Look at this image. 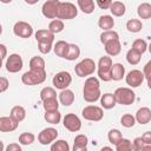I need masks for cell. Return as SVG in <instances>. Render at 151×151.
<instances>
[{
  "label": "cell",
  "instance_id": "cell-1",
  "mask_svg": "<svg viewBox=\"0 0 151 151\" xmlns=\"http://www.w3.org/2000/svg\"><path fill=\"white\" fill-rule=\"evenodd\" d=\"M100 83L97 77H88L84 83L83 97L87 103H96L100 98Z\"/></svg>",
  "mask_w": 151,
  "mask_h": 151
},
{
  "label": "cell",
  "instance_id": "cell-2",
  "mask_svg": "<svg viewBox=\"0 0 151 151\" xmlns=\"http://www.w3.org/2000/svg\"><path fill=\"white\" fill-rule=\"evenodd\" d=\"M46 80V71L45 70H29L21 76V81L24 85L34 86L40 85Z\"/></svg>",
  "mask_w": 151,
  "mask_h": 151
},
{
  "label": "cell",
  "instance_id": "cell-3",
  "mask_svg": "<svg viewBox=\"0 0 151 151\" xmlns=\"http://www.w3.org/2000/svg\"><path fill=\"white\" fill-rule=\"evenodd\" d=\"M78 15V8L76 7L74 4L65 1V2H59L58 5V11H57V18L60 20H71L74 19Z\"/></svg>",
  "mask_w": 151,
  "mask_h": 151
},
{
  "label": "cell",
  "instance_id": "cell-4",
  "mask_svg": "<svg viewBox=\"0 0 151 151\" xmlns=\"http://www.w3.org/2000/svg\"><path fill=\"white\" fill-rule=\"evenodd\" d=\"M113 96L116 103L120 105H131L136 100V93L131 87H118L114 91Z\"/></svg>",
  "mask_w": 151,
  "mask_h": 151
},
{
  "label": "cell",
  "instance_id": "cell-5",
  "mask_svg": "<svg viewBox=\"0 0 151 151\" xmlns=\"http://www.w3.org/2000/svg\"><path fill=\"white\" fill-rule=\"evenodd\" d=\"M96 68H97V64L94 63V60H92L91 58H85L74 66V72L78 77L84 78L93 74Z\"/></svg>",
  "mask_w": 151,
  "mask_h": 151
},
{
  "label": "cell",
  "instance_id": "cell-6",
  "mask_svg": "<svg viewBox=\"0 0 151 151\" xmlns=\"http://www.w3.org/2000/svg\"><path fill=\"white\" fill-rule=\"evenodd\" d=\"M112 59L109 55H104L100 57L98 64H97V73H98V78L103 81H110L111 80V76H110V71H111V66H112Z\"/></svg>",
  "mask_w": 151,
  "mask_h": 151
},
{
  "label": "cell",
  "instance_id": "cell-7",
  "mask_svg": "<svg viewBox=\"0 0 151 151\" xmlns=\"http://www.w3.org/2000/svg\"><path fill=\"white\" fill-rule=\"evenodd\" d=\"M83 118L90 122H99L104 117V111L103 107H99L97 105H87L81 111Z\"/></svg>",
  "mask_w": 151,
  "mask_h": 151
},
{
  "label": "cell",
  "instance_id": "cell-8",
  "mask_svg": "<svg viewBox=\"0 0 151 151\" xmlns=\"http://www.w3.org/2000/svg\"><path fill=\"white\" fill-rule=\"evenodd\" d=\"M72 83V76L70 74V72L67 71H60L58 72L53 79H52V84L57 90H64L67 88Z\"/></svg>",
  "mask_w": 151,
  "mask_h": 151
},
{
  "label": "cell",
  "instance_id": "cell-9",
  "mask_svg": "<svg viewBox=\"0 0 151 151\" xmlns=\"http://www.w3.org/2000/svg\"><path fill=\"white\" fill-rule=\"evenodd\" d=\"M24 66V60L20 54L18 53H12L9 57H7L6 60V70L9 73H17L19 72Z\"/></svg>",
  "mask_w": 151,
  "mask_h": 151
},
{
  "label": "cell",
  "instance_id": "cell-10",
  "mask_svg": "<svg viewBox=\"0 0 151 151\" xmlns=\"http://www.w3.org/2000/svg\"><path fill=\"white\" fill-rule=\"evenodd\" d=\"M64 127L71 132H78L81 129V120L80 118L74 113H67L63 118Z\"/></svg>",
  "mask_w": 151,
  "mask_h": 151
},
{
  "label": "cell",
  "instance_id": "cell-11",
  "mask_svg": "<svg viewBox=\"0 0 151 151\" xmlns=\"http://www.w3.org/2000/svg\"><path fill=\"white\" fill-rule=\"evenodd\" d=\"M144 74L140 70H131L126 76H125V81L131 88L139 87L143 81H144Z\"/></svg>",
  "mask_w": 151,
  "mask_h": 151
},
{
  "label": "cell",
  "instance_id": "cell-12",
  "mask_svg": "<svg viewBox=\"0 0 151 151\" xmlns=\"http://www.w3.org/2000/svg\"><path fill=\"white\" fill-rule=\"evenodd\" d=\"M13 33L19 38L27 39L33 34V28L26 21H17L13 26Z\"/></svg>",
  "mask_w": 151,
  "mask_h": 151
},
{
  "label": "cell",
  "instance_id": "cell-13",
  "mask_svg": "<svg viewBox=\"0 0 151 151\" xmlns=\"http://www.w3.org/2000/svg\"><path fill=\"white\" fill-rule=\"evenodd\" d=\"M58 137V131L54 127H46L41 130L38 134V142L41 145H48L53 143Z\"/></svg>",
  "mask_w": 151,
  "mask_h": 151
},
{
  "label": "cell",
  "instance_id": "cell-14",
  "mask_svg": "<svg viewBox=\"0 0 151 151\" xmlns=\"http://www.w3.org/2000/svg\"><path fill=\"white\" fill-rule=\"evenodd\" d=\"M59 2H60L59 0H47L46 2H44L42 7H41L42 15L47 19H55Z\"/></svg>",
  "mask_w": 151,
  "mask_h": 151
},
{
  "label": "cell",
  "instance_id": "cell-15",
  "mask_svg": "<svg viewBox=\"0 0 151 151\" xmlns=\"http://www.w3.org/2000/svg\"><path fill=\"white\" fill-rule=\"evenodd\" d=\"M104 47H105V52L110 57H116L122 51V44H120L119 39H114V40H110V41L105 42Z\"/></svg>",
  "mask_w": 151,
  "mask_h": 151
},
{
  "label": "cell",
  "instance_id": "cell-16",
  "mask_svg": "<svg viewBox=\"0 0 151 151\" xmlns=\"http://www.w3.org/2000/svg\"><path fill=\"white\" fill-rule=\"evenodd\" d=\"M134 119H136V123H139L140 125H145V124L150 123V120H151V110L146 106H143V107L138 109V111L136 112Z\"/></svg>",
  "mask_w": 151,
  "mask_h": 151
},
{
  "label": "cell",
  "instance_id": "cell-17",
  "mask_svg": "<svg viewBox=\"0 0 151 151\" xmlns=\"http://www.w3.org/2000/svg\"><path fill=\"white\" fill-rule=\"evenodd\" d=\"M19 123L11 117H0V132H12L18 129Z\"/></svg>",
  "mask_w": 151,
  "mask_h": 151
},
{
  "label": "cell",
  "instance_id": "cell-18",
  "mask_svg": "<svg viewBox=\"0 0 151 151\" xmlns=\"http://www.w3.org/2000/svg\"><path fill=\"white\" fill-rule=\"evenodd\" d=\"M110 76H111V80H114V81L122 80L125 77V67L120 63L112 64L111 71H110Z\"/></svg>",
  "mask_w": 151,
  "mask_h": 151
},
{
  "label": "cell",
  "instance_id": "cell-19",
  "mask_svg": "<svg viewBox=\"0 0 151 151\" xmlns=\"http://www.w3.org/2000/svg\"><path fill=\"white\" fill-rule=\"evenodd\" d=\"M74 101V93L73 91H71L68 87L61 90V92L59 93V103L64 106H70L72 105Z\"/></svg>",
  "mask_w": 151,
  "mask_h": 151
},
{
  "label": "cell",
  "instance_id": "cell-20",
  "mask_svg": "<svg viewBox=\"0 0 151 151\" xmlns=\"http://www.w3.org/2000/svg\"><path fill=\"white\" fill-rule=\"evenodd\" d=\"M98 26L103 29V31H107V29H112L114 27V19L112 15H100L98 19Z\"/></svg>",
  "mask_w": 151,
  "mask_h": 151
},
{
  "label": "cell",
  "instance_id": "cell-21",
  "mask_svg": "<svg viewBox=\"0 0 151 151\" xmlns=\"http://www.w3.org/2000/svg\"><path fill=\"white\" fill-rule=\"evenodd\" d=\"M87 136L86 134H77L73 143V151H86L87 149Z\"/></svg>",
  "mask_w": 151,
  "mask_h": 151
},
{
  "label": "cell",
  "instance_id": "cell-22",
  "mask_svg": "<svg viewBox=\"0 0 151 151\" xmlns=\"http://www.w3.org/2000/svg\"><path fill=\"white\" fill-rule=\"evenodd\" d=\"M100 104H101V107L105 109V110H111L116 106V99H114V96L113 93H104L100 96Z\"/></svg>",
  "mask_w": 151,
  "mask_h": 151
},
{
  "label": "cell",
  "instance_id": "cell-23",
  "mask_svg": "<svg viewBox=\"0 0 151 151\" xmlns=\"http://www.w3.org/2000/svg\"><path fill=\"white\" fill-rule=\"evenodd\" d=\"M109 9L113 17H123L126 12V6L122 1H112Z\"/></svg>",
  "mask_w": 151,
  "mask_h": 151
},
{
  "label": "cell",
  "instance_id": "cell-24",
  "mask_svg": "<svg viewBox=\"0 0 151 151\" xmlns=\"http://www.w3.org/2000/svg\"><path fill=\"white\" fill-rule=\"evenodd\" d=\"M35 39L38 42H53L54 34L48 29H38L35 32Z\"/></svg>",
  "mask_w": 151,
  "mask_h": 151
},
{
  "label": "cell",
  "instance_id": "cell-25",
  "mask_svg": "<svg viewBox=\"0 0 151 151\" xmlns=\"http://www.w3.org/2000/svg\"><path fill=\"white\" fill-rule=\"evenodd\" d=\"M9 117H11L13 120L20 123V122H22V120L25 119V117H26V110H25L22 106H20V105L13 106L12 110H11V112H9Z\"/></svg>",
  "mask_w": 151,
  "mask_h": 151
},
{
  "label": "cell",
  "instance_id": "cell-26",
  "mask_svg": "<svg viewBox=\"0 0 151 151\" xmlns=\"http://www.w3.org/2000/svg\"><path fill=\"white\" fill-rule=\"evenodd\" d=\"M79 57H80V48H79V46L76 45V44H68V47H67V51H66V54H65L64 59L73 61L76 59H78Z\"/></svg>",
  "mask_w": 151,
  "mask_h": 151
},
{
  "label": "cell",
  "instance_id": "cell-27",
  "mask_svg": "<svg viewBox=\"0 0 151 151\" xmlns=\"http://www.w3.org/2000/svg\"><path fill=\"white\" fill-rule=\"evenodd\" d=\"M44 119L47 123L52 124V125H57L61 120V113L59 112V110H55V111H45Z\"/></svg>",
  "mask_w": 151,
  "mask_h": 151
},
{
  "label": "cell",
  "instance_id": "cell-28",
  "mask_svg": "<svg viewBox=\"0 0 151 151\" xmlns=\"http://www.w3.org/2000/svg\"><path fill=\"white\" fill-rule=\"evenodd\" d=\"M79 9L85 14H91L94 11V0H77Z\"/></svg>",
  "mask_w": 151,
  "mask_h": 151
},
{
  "label": "cell",
  "instance_id": "cell-29",
  "mask_svg": "<svg viewBox=\"0 0 151 151\" xmlns=\"http://www.w3.org/2000/svg\"><path fill=\"white\" fill-rule=\"evenodd\" d=\"M137 13L140 19H150L151 18V5L149 2H142L137 8Z\"/></svg>",
  "mask_w": 151,
  "mask_h": 151
},
{
  "label": "cell",
  "instance_id": "cell-30",
  "mask_svg": "<svg viewBox=\"0 0 151 151\" xmlns=\"http://www.w3.org/2000/svg\"><path fill=\"white\" fill-rule=\"evenodd\" d=\"M67 47H68V42H66V41H64V40H59V41H57L55 45L53 46V51H54V53H55L57 57L64 58L65 54H66Z\"/></svg>",
  "mask_w": 151,
  "mask_h": 151
},
{
  "label": "cell",
  "instance_id": "cell-31",
  "mask_svg": "<svg viewBox=\"0 0 151 151\" xmlns=\"http://www.w3.org/2000/svg\"><path fill=\"white\" fill-rule=\"evenodd\" d=\"M143 28V24L139 19H130L126 22V29L131 33H138Z\"/></svg>",
  "mask_w": 151,
  "mask_h": 151
},
{
  "label": "cell",
  "instance_id": "cell-32",
  "mask_svg": "<svg viewBox=\"0 0 151 151\" xmlns=\"http://www.w3.org/2000/svg\"><path fill=\"white\" fill-rule=\"evenodd\" d=\"M140 58H142V54L138 53L136 50H133L132 47L127 51L126 53V61L130 64V65H137L139 64L140 61Z\"/></svg>",
  "mask_w": 151,
  "mask_h": 151
},
{
  "label": "cell",
  "instance_id": "cell-33",
  "mask_svg": "<svg viewBox=\"0 0 151 151\" xmlns=\"http://www.w3.org/2000/svg\"><path fill=\"white\" fill-rule=\"evenodd\" d=\"M64 21L60 20V19H53L50 24H48V31L52 32L53 34H57V33H60L63 29H64Z\"/></svg>",
  "mask_w": 151,
  "mask_h": 151
},
{
  "label": "cell",
  "instance_id": "cell-34",
  "mask_svg": "<svg viewBox=\"0 0 151 151\" xmlns=\"http://www.w3.org/2000/svg\"><path fill=\"white\" fill-rule=\"evenodd\" d=\"M42 107L45 111H55L59 109V100L55 98H48L42 100Z\"/></svg>",
  "mask_w": 151,
  "mask_h": 151
},
{
  "label": "cell",
  "instance_id": "cell-35",
  "mask_svg": "<svg viewBox=\"0 0 151 151\" xmlns=\"http://www.w3.org/2000/svg\"><path fill=\"white\" fill-rule=\"evenodd\" d=\"M29 70H45V60L42 57H33L29 60Z\"/></svg>",
  "mask_w": 151,
  "mask_h": 151
},
{
  "label": "cell",
  "instance_id": "cell-36",
  "mask_svg": "<svg viewBox=\"0 0 151 151\" xmlns=\"http://www.w3.org/2000/svg\"><path fill=\"white\" fill-rule=\"evenodd\" d=\"M151 145L146 144L142 137H136L132 142V150L134 151H143V150H150Z\"/></svg>",
  "mask_w": 151,
  "mask_h": 151
},
{
  "label": "cell",
  "instance_id": "cell-37",
  "mask_svg": "<svg viewBox=\"0 0 151 151\" xmlns=\"http://www.w3.org/2000/svg\"><path fill=\"white\" fill-rule=\"evenodd\" d=\"M114 39H119V34L113 31V29H107V31H103V33L100 34V41L101 44H105L110 40H114Z\"/></svg>",
  "mask_w": 151,
  "mask_h": 151
},
{
  "label": "cell",
  "instance_id": "cell-38",
  "mask_svg": "<svg viewBox=\"0 0 151 151\" xmlns=\"http://www.w3.org/2000/svg\"><path fill=\"white\" fill-rule=\"evenodd\" d=\"M117 151H131L132 150V142L127 138H120V140L114 145Z\"/></svg>",
  "mask_w": 151,
  "mask_h": 151
},
{
  "label": "cell",
  "instance_id": "cell-39",
  "mask_svg": "<svg viewBox=\"0 0 151 151\" xmlns=\"http://www.w3.org/2000/svg\"><path fill=\"white\" fill-rule=\"evenodd\" d=\"M51 151H70V145L66 140L59 139L57 142H53L51 145Z\"/></svg>",
  "mask_w": 151,
  "mask_h": 151
},
{
  "label": "cell",
  "instance_id": "cell-40",
  "mask_svg": "<svg viewBox=\"0 0 151 151\" xmlns=\"http://www.w3.org/2000/svg\"><path fill=\"white\" fill-rule=\"evenodd\" d=\"M120 124L126 127V129H130V127H133L134 124H136V119H134V116L130 114V113H125L120 118Z\"/></svg>",
  "mask_w": 151,
  "mask_h": 151
},
{
  "label": "cell",
  "instance_id": "cell-41",
  "mask_svg": "<svg viewBox=\"0 0 151 151\" xmlns=\"http://www.w3.org/2000/svg\"><path fill=\"white\" fill-rule=\"evenodd\" d=\"M132 48L136 50L138 53L143 54L146 52L147 50V42L144 40V39H136L133 42H132Z\"/></svg>",
  "mask_w": 151,
  "mask_h": 151
},
{
  "label": "cell",
  "instance_id": "cell-42",
  "mask_svg": "<svg viewBox=\"0 0 151 151\" xmlns=\"http://www.w3.org/2000/svg\"><path fill=\"white\" fill-rule=\"evenodd\" d=\"M122 137H123V134H122V132H120L118 129H111V130L109 131V133H107V139H109V142H110L111 144H113V145H116V144L120 140Z\"/></svg>",
  "mask_w": 151,
  "mask_h": 151
},
{
  "label": "cell",
  "instance_id": "cell-43",
  "mask_svg": "<svg viewBox=\"0 0 151 151\" xmlns=\"http://www.w3.org/2000/svg\"><path fill=\"white\" fill-rule=\"evenodd\" d=\"M35 140V136L31 132H24L19 136V144L21 145H31Z\"/></svg>",
  "mask_w": 151,
  "mask_h": 151
},
{
  "label": "cell",
  "instance_id": "cell-44",
  "mask_svg": "<svg viewBox=\"0 0 151 151\" xmlns=\"http://www.w3.org/2000/svg\"><path fill=\"white\" fill-rule=\"evenodd\" d=\"M55 97H57V91L51 86H46L40 91V99L41 100H45L48 98H55Z\"/></svg>",
  "mask_w": 151,
  "mask_h": 151
},
{
  "label": "cell",
  "instance_id": "cell-45",
  "mask_svg": "<svg viewBox=\"0 0 151 151\" xmlns=\"http://www.w3.org/2000/svg\"><path fill=\"white\" fill-rule=\"evenodd\" d=\"M143 74H144V79L146 80V84L149 87H151V61H147L143 68Z\"/></svg>",
  "mask_w": 151,
  "mask_h": 151
},
{
  "label": "cell",
  "instance_id": "cell-46",
  "mask_svg": "<svg viewBox=\"0 0 151 151\" xmlns=\"http://www.w3.org/2000/svg\"><path fill=\"white\" fill-rule=\"evenodd\" d=\"M52 48H53L52 42H38V50H39V52L42 53V54L50 53Z\"/></svg>",
  "mask_w": 151,
  "mask_h": 151
},
{
  "label": "cell",
  "instance_id": "cell-47",
  "mask_svg": "<svg viewBox=\"0 0 151 151\" xmlns=\"http://www.w3.org/2000/svg\"><path fill=\"white\" fill-rule=\"evenodd\" d=\"M96 2L100 9H109L112 4V0H96Z\"/></svg>",
  "mask_w": 151,
  "mask_h": 151
},
{
  "label": "cell",
  "instance_id": "cell-48",
  "mask_svg": "<svg viewBox=\"0 0 151 151\" xmlns=\"http://www.w3.org/2000/svg\"><path fill=\"white\" fill-rule=\"evenodd\" d=\"M8 86H9V81H8V79L5 78V77H0V93L7 91Z\"/></svg>",
  "mask_w": 151,
  "mask_h": 151
},
{
  "label": "cell",
  "instance_id": "cell-49",
  "mask_svg": "<svg viewBox=\"0 0 151 151\" xmlns=\"http://www.w3.org/2000/svg\"><path fill=\"white\" fill-rule=\"evenodd\" d=\"M7 151H21V146L18 143H12L8 146H6Z\"/></svg>",
  "mask_w": 151,
  "mask_h": 151
},
{
  "label": "cell",
  "instance_id": "cell-50",
  "mask_svg": "<svg viewBox=\"0 0 151 151\" xmlns=\"http://www.w3.org/2000/svg\"><path fill=\"white\" fill-rule=\"evenodd\" d=\"M142 138H143V140H144L146 144L151 145V132H150V131L144 132V133L142 134Z\"/></svg>",
  "mask_w": 151,
  "mask_h": 151
},
{
  "label": "cell",
  "instance_id": "cell-51",
  "mask_svg": "<svg viewBox=\"0 0 151 151\" xmlns=\"http://www.w3.org/2000/svg\"><path fill=\"white\" fill-rule=\"evenodd\" d=\"M7 57V48L4 44H0V58L4 59Z\"/></svg>",
  "mask_w": 151,
  "mask_h": 151
},
{
  "label": "cell",
  "instance_id": "cell-52",
  "mask_svg": "<svg viewBox=\"0 0 151 151\" xmlns=\"http://www.w3.org/2000/svg\"><path fill=\"white\" fill-rule=\"evenodd\" d=\"M26 4H28V5H35L39 0H24Z\"/></svg>",
  "mask_w": 151,
  "mask_h": 151
},
{
  "label": "cell",
  "instance_id": "cell-53",
  "mask_svg": "<svg viewBox=\"0 0 151 151\" xmlns=\"http://www.w3.org/2000/svg\"><path fill=\"white\" fill-rule=\"evenodd\" d=\"M104 150H110V151H111L112 147H110V146H103V147H101V151H104Z\"/></svg>",
  "mask_w": 151,
  "mask_h": 151
},
{
  "label": "cell",
  "instance_id": "cell-54",
  "mask_svg": "<svg viewBox=\"0 0 151 151\" xmlns=\"http://www.w3.org/2000/svg\"><path fill=\"white\" fill-rule=\"evenodd\" d=\"M5 149V145H4V143H2V140H0V151H2Z\"/></svg>",
  "mask_w": 151,
  "mask_h": 151
},
{
  "label": "cell",
  "instance_id": "cell-55",
  "mask_svg": "<svg viewBox=\"0 0 151 151\" xmlns=\"http://www.w3.org/2000/svg\"><path fill=\"white\" fill-rule=\"evenodd\" d=\"M0 2H2V4H9V2H12V0H0Z\"/></svg>",
  "mask_w": 151,
  "mask_h": 151
},
{
  "label": "cell",
  "instance_id": "cell-56",
  "mask_svg": "<svg viewBox=\"0 0 151 151\" xmlns=\"http://www.w3.org/2000/svg\"><path fill=\"white\" fill-rule=\"evenodd\" d=\"M1 67H2V59L0 58V68H1Z\"/></svg>",
  "mask_w": 151,
  "mask_h": 151
},
{
  "label": "cell",
  "instance_id": "cell-57",
  "mask_svg": "<svg viewBox=\"0 0 151 151\" xmlns=\"http://www.w3.org/2000/svg\"><path fill=\"white\" fill-rule=\"evenodd\" d=\"M1 33H2V26H1V24H0V35H1Z\"/></svg>",
  "mask_w": 151,
  "mask_h": 151
}]
</instances>
